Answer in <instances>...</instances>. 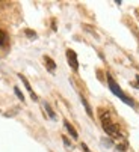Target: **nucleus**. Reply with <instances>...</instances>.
<instances>
[{
    "label": "nucleus",
    "instance_id": "nucleus-1",
    "mask_svg": "<svg viewBox=\"0 0 139 152\" xmlns=\"http://www.w3.org/2000/svg\"><path fill=\"white\" fill-rule=\"evenodd\" d=\"M100 121H101V125H103L104 133H106L109 137H112V142H117V140L124 139L123 134H121L120 125H117V124L112 122L110 113H109L107 110H100Z\"/></svg>",
    "mask_w": 139,
    "mask_h": 152
},
{
    "label": "nucleus",
    "instance_id": "nucleus-2",
    "mask_svg": "<svg viewBox=\"0 0 139 152\" xmlns=\"http://www.w3.org/2000/svg\"><path fill=\"white\" fill-rule=\"evenodd\" d=\"M107 84H109V89H110V92L115 95V96H118L123 102H126L127 105H130V107H135V102H133V99L130 98V96H127L123 91H121V88L118 86V83L115 81L113 78H112V75L110 74H107Z\"/></svg>",
    "mask_w": 139,
    "mask_h": 152
},
{
    "label": "nucleus",
    "instance_id": "nucleus-3",
    "mask_svg": "<svg viewBox=\"0 0 139 152\" xmlns=\"http://www.w3.org/2000/svg\"><path fill=\"white\" fill-rule=\"evenodd\" d=\"M67 60H68V65L71 66V69L74 72H77L79 69V62H77V54L73 51V50H67Z\"/></svg>",
    "mask_w": 139,
    "mask_h": 152
},
{
    "label": "nucleus",
    "instance_id": "nucleus-4",
    "mask_svg": "<svg viewBox=\"0 0 139 152\" xmlns=\"http://www.w3.org/2000/svg\"><path fill=\"white\" fill-rule=\"evenodd\" d=\"M18 77H20V80L23 81V84H24V86H26V89H27V92L30 94V98H32L33 101H36V99H38V96H36V95H35V92L32 91V86L29 84V81H27V78H26L24 75H21V74H18Z\"/></svg>",
    "mask_w": 139,
    "mask_h": 152
},
{
    "label": "nucleus",
    "instance_id": "nucleus-5",
    "mask_svg": "<svg viewBox=\"0 0 139 152\" xmlns=\"http://www.w3.org/2000/svg\"><path fill=\"white\" fill-rule=\"evenodd\" d=\"M44 63H45V68H47L49 72H55L56 71V63L49 56H44Z\"/></svg>",
    "mask_w": 139,
    "mask_h": 152
},
{
    "label": "nucleus",
    "instance_id": "nucleus-6",
    "mask_svg": "<svg viewBox=\"0 0 139 152\" xmlns=\"http://www.w3.org/2000/svg\"><path fill=\"white\" fill-rule=\"evenodd\" d=\"M64 125H65V128H67V131H68L70 134H71V137H73V139H79V134H77V131H76V129H74V126H73L71 124H70L67 119H64Z\"/></svg>",
    "mask_w": 139,
    "mask_h": 152
},
{
    "label": "nucleus",
    "instance_id": "nucleus-7",
    "mask_svg": "<svg viewBox=\"0 0 139 152\" xmlns=\"http://www.w3.org/2000/svg\"><path fill=\"white\" fill-rule=\"evenodd\" d=\"M8 44V35H6V32L5 30H2L0 29V45H6Z\"/></svg>",
    "mask_w": 139,
    "mask_h": 152
},
{
    "label": "nucleus",
    "instance_id": "nucleus-8",
    "mask_svg": "<svg viewBox=\"0 0 139 152\" xmlns=\"http://www.w3.org/2000/svg\"><path fill=\"white\" fill-rule=\"evenodd\" d=\"M44 108H45V112L49 113V116H50L52 119H56V115H55V112H53V108L50 107V104H49V102H44Z\"/></svg>",
    "mask_w": 139,
    "mask_h": 152
},
{
    "label": "nucleus",
    "instance_id": "nucleus-9",
    "mask_svg": "<svg viewBox=\"0 0 139 152\" xmlns=\"http://www.w3.org/2000/svg\"><path fill=\"white\" fill-rule=\"evenodd\" d=\"M80 99H82V104H83V107L86 108V113H88L89 116H92V110H91V107H89V104H88V101H86V99H85V98H83L82 95H80Z\"/></svg>",
    "mask_w": 139,
    "mask_h": 152
},
{
    "label": "nucleus",
    "instance_id": "nucleus-10",
    "mask_svg": "<svg viewBox=\"0 0 139 152\" xmlns=\"http://www.w3.org/2000/svg\"><path fill=\"white\" fill-rule=\"evenodd\" d=\"M14 92H15V95L18 96V99H20V101H24V95L21 94V91H20L18 88H17V86H15V88H14Z\"/></svg>",
    "mask_w": 139,
    "mask_h": 152
},
{
    "label": "nucleus",
    "instance_id": "nucleus-11",
    "mask_svg": "<svg viewBox=\"0 0 139 152\" xmlns=\"http://www.w3.org/2000/svg\"><path fill=\"white\" fill-rule=\"evenodd\" d=\"M24 33H26V35H27L29 38H32V39H35V38H36V33H33V32H32L30 29H27V30H26Z\"/></svg>",
    "mask_w": 139,
    "mask_h": 152
},
{
    "label": "nucleus",
    "instance_id": "nucleus-12",
    "mask_svg": "<svg viewBox=\"0 0 139 152\" xmlns=\"http://www.w3.org/2000/svg\"><path fill=\"white\" fill-rule=\"evenodd\" d=\"M62 140H64V143H65V146H71V143H70V140H68V139H67L65 136L62 137Z\"/></svg>",
    "mask_w": 139,
    "mask_h": 152
},
{
    "label": "nucleus",
    "instance_id": "nucleus-13",
    "mask_svg": "<svg viewBox=\"0 0 139 152\" xmlns=\"http://www.w3.org/2000/svg\"><path fill=\"white\" fill-rule=\"evenodd\" d=\"M80 146H82V149H83V152H91V151H89V148H88V146H86L85 143H82Z\"/></svg>",
    "mask_w": 139,
    "mask_h": 152
},
{
    "label": "nucleus",
    "instance_id": "nucleus-14",
    "mask_svg": "<svg viewBox=\"0 0 139 152\" xmlns=\"http://www.w3.org/2000/svg\"><path fill=\"white\" fill-rule=\"evenodd\" d=\"M133 86H135V88H139V80H138L136 83H133Z\"/></svg>",
    "mask_w": 139,
    "mask_h": 152
}]
</instances>
